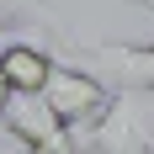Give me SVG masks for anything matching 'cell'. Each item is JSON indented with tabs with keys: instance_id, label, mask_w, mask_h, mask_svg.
Instances as JSON below:
<instances>
[{
	"instance_id": "obj_6",
	"label": "cell",
	"mask_w": 154,
	"mask_h": 154,
	"mask_svg": "<svg viewBox=\"0 0 154 154\" xmlns=\"http://www.w3.org/2000/svg\"><path fill=\"white\" fill-rule=\"evenodd\" d=\"M0 21H11V27H32V21H43L48 32H59V37H64L59 16L48 11V0H0Z\"/></svg>"
},
{
	"instance_id": "obj_5",
	"label": "cell",
	"mask_w": 154,
	"mask_h": 154,
	"mask_svg": "<svg viewBox=\"0 0 154 154\" xmlns=\"http://www.w3.org/2000/svg\"><path fill=\"white\" fill-rule=\"evenodd\" d=\"M53 53L48 48H37V43H11L5 53H0V75L11 80V91L16 96H43V85H48V75H53Z\"/></svg>"
},
{
	"instance_id": "obj_4",
	"label": "cell",
	"mask_w": 154,
	"mask_h": 154,
	"mask_svg": "<svg viewBox=\"0 0 154 154\" xmlns=\"http://www.w3.org/2000/svg\"><path fill=\"white\" fill-rule=\"evenodd\" d=\"M5 133H11L21 149H53V154H75V138H69V128L48 112L43 96H16L11 112H5Z\"/></svg>"
},
{
	"instance_id": "obj_9",
	"label": "cell",
	"mask_w": 154,
	"mask_h": 154,
	"mask_svg": "<svg viewBox=\"0 0 154 154\" xmlns=\"http://www.w3.org/2000/svg\"><path fill=\"white\" fill-rule=\"evenodd\" d=\"M21 154H53V149H21Z\"/></svg>"
},
{
	"instance_id": "obj_1",
	"label": "cell",
	"mask_w": 154,
	"mask_h": 154,
	"mask_svg": "<svg viewBox=\"0 0 154 154\" xmlns=\"http://www.w3.org/2000/svg\"><path fill=\"white\" fill-rule=\"evenodd\" d=\"M75 154H154V96L112 91V106L75 138Z\"/></svg>"
},
{
	"instance_id": "obj_8",
	"label": "cell",
	"mask_w": 154,
	"mask_h": 154,
	"mask_svg": "<svg viewBox=\"0 0 154 154\" xmlns=\"http://www.w3.org/2000/svg\"><path fill=\"white\" fill-rule=\"evenodd\" d=\"M11 43H21V27H11V21H0V53H5Z\"/></svg>"
},
{
	"instance_id": "obj_3",
	"label": "cell",
	"mask_w": 154,
	"mask_h": 154,
	"mask_svg": "<svg viewBox=\"0 0 154 154\" xmlns=\"http://www.w3.org/2000/svg\"><path fill=\"white\" fill-rule=\"evenodd\" d=\"M75 59L96 64L106 91H149L154 96V43H75Z\"/></svg>"
},
{
	"instance_id": "obj_7",
	"label": "cell",
	"mask_w": 154,
	"mask_h": 154,
	"mask_svg": "<svg viewBox=\"0 0 154 154\" xmlns=\"http://www.w3.org/2000/svg\"><path fill=\"white\" fill-rule=\"evenodd\" d=\"M11 101H16V91H11V80L0 75V122H5V112H11Z\"/></svg>"
},
{
	"instance_id": "obj_2",
	"label": "cell",
	"mask_w": 154,
	"mask_h": 154,
	"mask_svg": "<svg viewBox=\"0 0 154 154\" xmlns=\"http://www.w3.org/2000/svg\"><path fill=\"white\" fill-rule=\"evenodd\" d=\"M43 101H48V112L69 128V138H80V133L112 106V91H106V80L96 75V69L53 64V75H48V85H43Z\"/></svg>"
}]
</instances>
